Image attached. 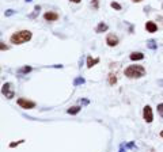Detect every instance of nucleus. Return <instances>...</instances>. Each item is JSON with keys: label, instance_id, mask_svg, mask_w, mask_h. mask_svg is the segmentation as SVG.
Segmentation results:
<instances>
[{"label": "nucleus", "instance_id": "obj_1", "mask_svg": "<svg viewBox=\"0 0 163 152\" xmlns=\"http://www.w3.org/2000/svg\"><path fill=\"white\" fill-rule=\"evenodd\" d=\"M30 40H31V31H29V30L16 31V33H14L10 38L11 43H14V45H22V43L27 42V41H30Z\"/></svg>", "mask_w": 163, "mask_h": 152}, {"label": "nucleus", "instance_id": "obj_2", "mask_svg": "<svg viewBox=\"0 0 163 152\" xmlns=\"http://www.w3.org/2000/svg\"><path fill=\"white\" fill-rule=\"evenodd\" d=\"M145 75V68L143 65H129L125 69V76L130 79H139Z\"/></svg>", "mask_w": 163, "mask_h": 152}, {"label": "nucleus", "instance_id": "obj_3", "mask_svg": "<svg viewBox=\"0 0 163 152\" xmlns=\"http://www.w3.org/2000/svg\"><path fill=\"white\" fill-rule=\"evenodd\" d=\"M143 118H144L145 122H152L154 121V114H152V109H151V106H144V109H143Z\"/></svg>", "mask_w": 163, "mask_h": 152}, {"label": "nucleus", "instance_id": "obj_4", "mask_svg": "<svg viewBox=\"0 0 163 152\" xmlns=\"http://www.w3.org/2000/svg\"><path fill=\"white\" fill-rule=\"evenodd\" d=\"M2 92H3V95H5V98H8V99H12V98H14V90H12V84H11V83H5V84H3Z\"/></svg>", "mask_w": 163, "mask_h": 152}, {"label": "nucleus", "instance_id": "obj_5", "mask_svg": "<svg viewBox=\"0 0 163 152\" xmlns=\"http://www.w3.org/2000/svg\"><path fill=\"white\" fill-rule=\"evenodd\" d=\"M18 105L22 107V109H27V110L34 109V107H36V103H34L33 101H27L26 98H19L18 99Z\"/></svg>", "mask_w": 163, "mask_h": 152}, {"label": "nucleus", "instance_id": "obj_6", "mask_svg": "<svg viewBox=\"0 0 163 152\" xmlns=\"http://www.w3.org/2000/svg\"><path fill=\"white\" fill-rule=\"evenodd\" d=\"M106 43L109 46H117L118 45V38L114 36V34H107V37H106Z\"/></svg>", "mask_w": 163, "mask_h": 152}, {"label": "nucleus", "instance_id": "obj_7", "mask_svg": "<svg viewBox=\"0 0 163 152\" xmlns=\"http://www.w3.org/2000/svg\"><path fill=\"white\" fill-rule=\"evenodd\" d=\"M43 18H45V20H48V22H54V20L59 19V14L53 12V11H49V12H46L45 15H43Z\"/></svg>", "mask_w": 163, "mask_h": 152}, {"label": "nucleus", "instance_id": "obj_8", "mask_svg": "<svg viewBox=\"0 0 163 152\" xmlns=\"http://www.w3.org/2000/svg\"><path fill=\"white\" fill-rule=\"evenodd\" d=\"M145 29H147V31L148 33H155L156 30H158V26L155 25V22H147L145 23Z\"/></svg>", "mask_w": 163, "mask_h": 152}, {"label": "nucleus", "instance_id": "obj_9", "mask_svg": "<svg viewBox=\"0 0 163 152\" xmlns=\"http://www.w3.org/2000/svg\"><path fill=\"white\" fill-rule=\"evenodd\" d=\"M130 60L133 61H137V60H143L144 58V54L140 53V52H133V53H130Z\"/></svg>", "mask_w": 163, "mask_h": 152}, {"label": "nucleus", "instance_id": "obj_10", "mask_svg": "<svg viewBox=\"0 0 163 152\" xmlns=\"http://www.w3.org/2000/svg\"><path fill=\"white\" fill-rule=\"evenodd\" d=\"M99 63V58H92V57H87V68H92L95 64Z\"/></svg>", "mask_w": 163, "mask_h": 152}, {"label": "nucleus", "instance_id": "obj_11", "mask_svg": "<svg viewBox=\"0 0 163 152\" xmlns=\"http://www.w3.org/2000/svg\"><path fill=\"white\" fill-rule=\"evenodd\" d=\"M106 30H107V25L106 23H103V22H101L99 25L97 26V29H95L97 33H103V31H106Z\"/></svg>", "mask_w": 163, "mask_h": 152}, {"label": "nucleus", "instance_id": "obj_12", "mask_svg": "<svg viewBox=\"0 0 163 152\" xmlns=\"http://www.w3.org/2000/svg\"><path fill=\"white\" fill-rule=\"evenodd\" d=\"M80 110H82L80 106H72V107H69V109L67 110V113L68 114H78Z\"/></svg>", "mask_w": 163, "mask_h": 152}, {"label": "nucleus", "instance_id": "obj_13", "mask_svg": "<svg viewBox=\"0 0 163 152\" xmlns=\"http://www.w3.org/2000/svg\"><path fill=\"white\" fill-rule=\"evenodd\" d=\"M29 72H31V67H27V65L18 69V74H29Z\"/></svg>", "mask_w": 163, "mask_h": 152}, {"label": "nucleus", "instance_id": "obj_14", "mask_svg": "<svg viewBox=\"0 0 163 152\" xmlns=\"http://www.w3.org/2000/svg\"><path fill=\"white\" fill-rule=\"evenodd\" d=\"M84 81H86V80H84V78H76V79L74 80V86H75V87H76V86H80V84H83Z\"/></svg>", "mask_w": 163, "mask_h": 152}, {"label": "nucleus", "instance_id": "obj_15", "mask_svg": "<svg viewBox=\"0 0 163 152\" xmlns=\"http://www.w3.org/2000/svg\"><path fill=\"white\" fill-rule=\"evenodd\" d=\"M116 81H117V78H116V75H113V74H110L109 75V84H116Z\"/></svg>", "mask_w": 163, "mask_h": 152}, {"label": "nucleus", "instance_id": "obj_16", "mask_svg": "<svg viewBox=\"0 0 163 152\" xmlns=\"http://www.w3.org/2000/svg\"><path fill=\"white\" fill-rule=\"evenodd\" d=\"M40 10H41L40 5H36V7H34V12L31 14V15H29V16H30V18H36L37 14H40Z\"/></svg>", "mask_w": 163, "mask_h": 152}, {"label": "nucleus", "instance_id": "obj_17", "mask_svg": "<svg viewBox=\"0 0 163 152\" xmlns=\"http://www.w3.org/2000/svg\"><path fill=\"white\" fill-rule=\"evenodd\" d=\"M147 46H148L150 49H156V43H155V41H154V40H150V41L147 42Z\"/></svg>", "mask_w": 163, "mask_h": 152}, {"label": "nucleus", "instance_id": "obj_18", "mask_svg": "<svg viewBox=\"0 0 163 152\" xmlns=\"http://www.w3.org/2000/svg\"><path fill=\"white\" fill-rule=\"evenodd\" d=\"M110 5H112V8H114V10H118V11L121 10V5L118 4V3H116V2H113Z\"/></svg>", "mask_w": 163, "mask_h": 152}, {"label": "nucleus", "instance_id": "obj_19", "mask_svg": "<svg viewBox=\"0 0 163 152\" xmlns=\"http://www.w3.org/2000/svg\"><path fill=\"white\" fill-rule=\"evenodd\" d=\"M156 109H158V113H159V114H161V116L163 117V103H159Z\"/></svg>", "mask_w": 163, "mask_h": 152}, {"label": "nucleus", "instance_id": "obj_20", "mask_svg": "<svg viewBox=\"0 0 163 152\" xmlns=\"http://www.w3.org/2000/svg\"><path fill=\"white\" fill-rule=\"evenodd\" d=\"M91 5H92L94 8H98V7H99V0H92V2H91Z\"/></svg>", "mask_w": 163, "mask_h": 152}, {"label": "nucleus", "instance_id": "obj_21", "mask_svg": "<svg viewBox=\"0 0 163 152\" xmlns=\"http://www.w3.org/2000/svg\"><path fill=\"white\" fill-rule=\"evenodd\" d=\"M15 14V11L14 10H7L5 11V16H11V15H14Z\"/></svg>", "mask_w": 163, "mask_h": 152}, {"label": "nucleus", "instance_id": "obj_22", "mask_svg": "<svg viewBox=\"0 0 163 152\" xmlns=\"http://www.w3.org/2000/svg\"><path fill=\"white\" fill-rule=\"evenodd\" d=\"M20 143H23V140H20V141H16V143H11L10 147H11V148H14V147H16L18 144H20Z\"/></svg>", "mask_w": 163, "mask_h": 152}, {"label": "nucleus", "instance_id": "obj_23", "mask_svg": "<svg viewBox=\"0 0 163 152\" xmlns=\"http://www.w3.org/2000/svg\"><path fill=\"white\" fill-rule=\"evenodd\" d=\"M8 49V46H5L4 43H2V50H7Z\"/></svg>", "mask_w": 163, "mask_h": 152}, {"label": "nucleus", "instance_id": "obj_24", "mask_svg": "<svg viewBox=\"0 0 163 152\" xmlns=\"http://www.w3.org/2000/svg\"><path fill=\"white\" fill-rule=\"evenodd\" d=\"M128 148H135V144H133V143H129V144H128Z\"/></svg>", "mask_w": 163, "mask_h": 152}, {"label": "nucleus", "instance_id": "obj_25", "mask_svg": "<svg viewBox=\"0 0 163 152\" xmlns=\"http://www.w3.org/2000/svg\"><path fill=\"white\" fill-rule=\"evenodd\" d=\"M71 2H74V3H80L82 0H71Z\"/></svg>", "mask_w": 163, "mask_h": 152}, {"label": "nucleus", "instance_id": "obj_26", "mask_svg": "<svg viewBox=\"0 0 163 152\" xmlns=\"http://www.w3.org/2000/svg\"><path fill=\"white\" fill-rule=\"evenodd\" d=\"M132 2H135V3H140V2H143V0H132Z\"/></svg>", "mask_w": 163, "mask_h": 152}, {"label": "nucleus", "instance_id": "obj_27", "mask_svg": "<svg viewBox=\"0 0 163 152\" xmlns=\"http://www.w3.org/2000/svg\"><path fill=\"white\" fill-rule=\"evenodd\" d=\"M120 152H124V147L121 145V148H120Z\"/></svg>", "mask_w": 163, "mask_h": 152}, {"label": "nucleus", "instance_id": "obj_28", "mask_svg": "<svg viewBox=\"0 0 163 152\" xmlns=\"http://www.w3.org/2000/svg\"><path fill=\"white\" fill-rule=\"evenodd\" d=\"M161 136H162V137H163V130H162V132H161Z\"/></svg>", "mask_w": 163, "mask_h": 152}, {"label": "nucleus", "instance_id": "obj_29", "mask_svg": "<svg viewBox=\"0 0 163 152\" xmlns=\"http://www.w3.org/2000/svg\"><path fill=\"white\" fill-rule=\"evenodd\" d=\"M26 2H31V0H26Z\"/></svg>", "mask_w": 163, "mask_h": 152}]
</instances>
